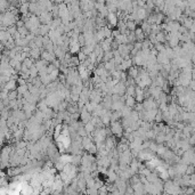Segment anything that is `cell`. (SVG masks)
<instances>
[{
	"label": "cell",
	"mask_w": 195,
	"mask_h": 195,
	"mask_svg": "<svg viewBox=\"0 0 195 195\" xmlns=\"http://www.w3.org/2000/svg\"><path fill=\"white\" fill-rule=\"evenodd\" d=\"M111 131H112L114 135L120 137V136L122 135V132H123V127H122V124H121L119 121H113L112 123H111Z\"/></svg>",
	"instance_id": "6da1fadb"
},
{
	"label": "cell",
	"mask_w": 195,
	"mask_h": 195,
	"mask_svg": "<svg viewBox=\"0 0 195 195\" xmlns=\"http://www.w3.org/2000/svg\"><path fill=\"white\" fill-rule=\"evenodd\" d=\"M107 19H109V27H115L119 22V16L115 13H109L107 14Z\"/></svg>",
	"instance_id": "7a4b0ae2"
},
{
	"label": "cell",
	"mask_w": 195,
	"mask_h": 195,
	"mask_svg": "<svg viewBox=\"0 0 195 195\" xmlns=\"http://www.w3.org/2000/svg\"><path fill=\"white\" fill-rule=\"evenodd\" d=\"M81 119H82V122H85V123H87V122L91 121V115H90L89 111L85 110V111L82 112V114H81Z\"/></svg>",
	"instance_id": "3957f363"
},
{
	"label": "cell",
	"mask_w": 195,
	"mask_h": 195,
	"mask_svg": "<svg viewBox=\"0 0 195 195\" xmlns=\"http://www.w3.org/2000/svg\"><path fill=\"white\" fill-rule=\"evenodd\" d=\"M126 103H127V106H129V107H134L136 104V98L134 97V96L127 95V97H126Z\"/></svg>",
	"instance_id": "277c9868"
},
{
	"label": "cell",
	"mask_w": 195,
	"mask_h": 195,
	"mask_svg": "<svg viewBox=\"0 0 195 195\" xmlns=\"http://www.w3.org/2000/svg\"><path fill=\"white\" fill-rule=\"evenodd\" d=\"M15 85H16L15 80H8L7 86H6V89H7L8 91H10V90H15V88H16Z\"/></svg>",
	"instance_id": "5b68a950"
},
{
	"label": "cell",
	"mask_w": 195,
	"mask_h": 195,
	"mask_svg": "<svg viewBox=\"0 0 195 195\" xmlns=\"http://www.w3.org/2000/svg\"><path fill=\"white\" fill-rule=\"evenodd\" d=\"M86 56H87V54H85L82 52V53H80L79 54V60H80V62H85L86 60Z\"/></svg>",
	"instance_id": "8992f818"
},
{
	"label": "cell",
	"mask_w": 195,
	"mask_h": 195,
	"mask_svg": "<svg viewBox=\"0 0 195 195\" xmlns=\"http://www.w3.org/2000/svg\"><path fill=\"white\" fill-rule=\"evenodd\" d=\"M50 1H52V2H55V1H56V0H50Z\"/></svg>",
	"instance_id": "52a82bcc"
}]
</instances>
